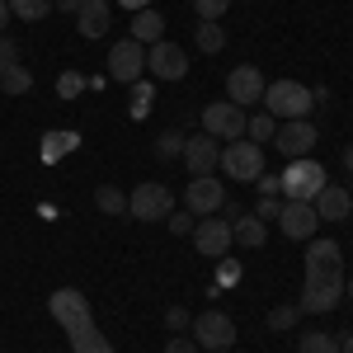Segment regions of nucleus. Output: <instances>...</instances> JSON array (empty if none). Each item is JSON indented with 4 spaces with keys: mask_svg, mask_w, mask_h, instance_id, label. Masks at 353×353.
<instances>
[{
    "mask_svg": "<svg viewBox=\"0 0 353 353\" xmlns=\"http://www.w3.org/2000/svg\"><path fill=\"white\" fill-rule=\"evenodd\" d=\"M344 254H339V241H321L311 236L306 241V278H301V316H325L339 306V292H344Z\"/></svg>",
    "mask_w": 353,
    "mask_h": 353,
    "instance_id": "1",
    "label": "nucleus"
},
{
    "mask_svg": "<svg viewBox=\"0 0 353 353\" xmlns=\"http://www.w3.org/2000/svg\"><path fill=\"white\" fill-rule=\"evenodd\" d=\"M264 109L273 118H283V123H292V118H306L316 109V94L301 81H273V85H264Z\"/></svg>",
    "mask_w": 353,
    "mask_h": 353,
    "instance_id": "2",
    "label": "nucleus"
},
{
    "mask_svg": "<svg viewBox=\"0 0 353 353\" xmlns=\"http://www.w3.org/2000/svg\"><path fill=\"white\" fill-rule=\"evenodd\" d=\"M278 179H283V198H288V203H316V193L330 184V179H325V165H316L311 156L292 161Z\"/></svg>",
    "mask_w": 353,
    "mask_h": 353,
    "instance_id": "3",
    "label": "nucleus"
},
{
    "mask_svg": "<svg viewBox=\"0 0 353 353\" xmlns=\"http://www.w3.org/2000/svg\"><path fill=\"white\" fill-rule=\"evenodd\" d=\"M48 311H52V321H57V325L66 330V339L94 325V311H90L85 292H76V288H57L52 297H48Z\"/></svg>",
    "mask_w": 353,
    "mask_h": 353,
    "instance_id": "4",
    "label": "nucleus"
},
{
    "mask_svg": "<svg viewBox=\"0 0 353 353\" xmlns=\"http://www.w3.org/2000/svg\"><path fill=\"white\" fill-rule=\"evenodd\" d=\"M217 170H226V179L254 184V179L264 174V151H259V141H226Z\"/></svg>",
    "mask_w": 353,
    "mask_h": 353,
    "instance_id": "5",
    "label": "nucleus"
},
{
    "mask_svg": "<svg viewBox=\"0 0 353 353\" xmlns=\"http://www.w3.org/2000/svg\"><path fill=\"white\" fill-rule=\"evenodd\" d=\"M170 212H174V193L165 184H137L128 193V217L137 221H165Z\"/></svg>",
    "mask_w": 353,
    "mask_h": 353,
    "instance_id": "6",
    "label": "nucleus"
},
{
    "mask_svg": "<svg viewBox=\"0 0 353 353\" xmlns=\"http://www.w3.org/2000/svg\"><path fill=\"white\" fill-rule=\"evenodd\" d=\"M245 109L241 104H231V99H221V104H208L203 109V132L217 137V141H241L245 137Z\"/></svg>",
    "mask_w": 353,
    "mask_h": 353,
    "instance_id": "7",
    "label": "nucleus"
},
{
    "mask_svg": "<svg viewBox=\"0 0 353 353\" xmlns=\"http://www.w3.org/2000/svg\"><path fill=\"white\" fill-rule=\"evenodd\" d=\"M184 208H189L193 217H217L221 208H226V184L212 179V174L189 179V189H184Z\"/></svg>",
    "mask_w": 353,
    "mask_h": 353,
    "instance_id": "8",
    "label": "nucleus"
},
{
    "mask_svg": "<svg viewBox=\"0 0 353 353\" xmlns=\"http://www.w3.org/2000/svg\"><path fill=\"white\" fill-rule=\"evenodd\" d=\"M146 71H151V81H184L189 76V52L179 48V43H151V52H146Z\"/></svg>",
    "mask_w": 353,
    "mask_h": 353,
    "instance_id": "9",
    "label": "nucleus"
},
{
    "mask_svg": "<svg viewBox=\"0 0 353 353\" xmlns=\"http://www.w3.org/2000/svg\"><path fill=\"white\" fill-rule=\"evenodd\" d=\"M316 141H321V132H316V123H311V118H292V123H283V128L273 132V146H278L288 161L311 156V151H316Z\"/></svg>",
    "mask_w": 353,
    "mask_h": 353,
    "instance_id": "10",
    "label": "nucleus"
},
{
    "mask_svg": "<svg viewBox=\"0 0 353 353\" xmlns=\"http://www.w3.org/2000/svg\"><path fill=\"white\" fill-rule=\"evenodd\" d=\"M193 339H198V349H231L236 344V321L226 316V311H203L198 321H193Z\"/></svg>",
    "mask_w": 353,
    "mask_h": 353,
    "instance_id": "11",
    "label": "nucleus"
},
{
    "mask_svg": "<svg viewBox=\"0 0 353 353\" xmlns=\"http://www.w3.org/2000/svg\"><path fill=\"white\" fill-rule=\"evenodd\" d=\"M141 71H146V48L132 43V38H123V43H113L109 52V76L118 85H137L141 81Z\"/></svg>",
    "mask_w": 353,
    "mask_h": 353,
    "instance_id": "12",
    "label": "nucleus"
},
{
    "mask_svg": "<svg viewBox=\"0 0 353 353\" xmlns=\"http://www.w3.org/2000/svg\"><path fill=\"white\" fill-rule=\"evenodd\" d=\"M179 161L189 165V174L198 179V174H212L221 161V141L217 137H208V132H198V137H184V156Z\"/></svg>",
    "mask_w": 353,
    "mask_h": 353,
    "instance_id": "13",
    "label": "nucleus"
},
{
    "mask_svg": "<svg viewBox=\"0 0 353 353\" xmlns=\"http://www.w3.org/2000/svg\"><path fill=\"white\" fill-rule=\"evenodd\" d=\"M226 99L231 104H264V71L259 66H236L231 76H226Z\"/></svg>",
    "mask_w": 353,
    "mask_h": 353,
    "instance_id": "14",
    "label": "nucleus"
},
{
    "mask_svg": "<svg viewBox=\"0 0 353 353\" xmlns=\"http://www.w3.org/2000/svg\"><path fill=\"white\" fill-rule=\"evenodd\" d=\"M193 245H198V254L226 259V250H231V221L226 217H203L193 226Z\"/></svg>",
    "mask_w": 353,
    "mask_h": 353,
    "instance_id": "15",
    "label": "nucleus"
},
{
    "mask_svg": "<svg viewBox=\"0 0 353 353\" xmlns=\"http://www.w3.org/2000/svg\"><path fill=\"white\" fill-rule=\"evenodd\" d=\"M278 226H283V236H292V241H311L316 236V208L311 203H283V212H278Z\"/></svg>",
    "mask_w": 353,
    "mask_h": 353,
    "instance_id": "16",
    "label": "nucleus"
},
{
    "mask_svg": "<svg viewBox=\"0 0 353 353\" xmlns=\"http://www.w3.org/2000/svg\"><path fill=\"white\" fill-rule=\"evenodd\" d=\"M316 217L321 221H344L353 212V198H349V189H339V184H325V189L316 193Z\"/></svg>",
    "mask_w": 353,
    "mask_h": 353,
    "instance_id": "17",
    "label": "nucleus"
},
{
    "mask_svg": "<svg viewBox=\"0 0 353 353\" xmlns=\"http://www.w3.org/2000/svg\"><path fill=\"white\" fill-rule=\"evenodd\" d=\"M76 28L85 38H104L109 33V0H85L76 10Z\"/></svg>",
    "mask_w": 353,
    "mask_h": 353,
    "instance_id": "18",
    "label": "nucleus"
},
{
    "mask_svg": "<svg viewBox=\"0 0 353 353\" xmlns=\"http://www.w3.org/2000/svg\"><path fill=\"white\" fill-rule=\"evenodd\" d=\"M161 33H165L161 10H137L132 14V33H128L132 43H141V48H146V43H161Z\"/></svg>",
    "mask_w": 353,
    "mask_h": 353,
    "instance_id": "19",
    "label": "nucleus"
},
{
    "mask_svg": "<svg viewBox=\"0 0 353 353\" xmlns=\"http://www.w3.org/2000/svg\"><path fill=\"white\" fill-rule=\"evenodd\" d=\"M269 241V226L259 217H236L231 221V245H245V250H259Z\"/></svg>",
    "mask_w": 353,
    "mask_h": 353,
    "instance_id": "20",
    "label": "nucleus"
},
{
    "mask_svg": "<svg viewBox=\"0 0 353 353\" xmlns=\"http://www.w3.org/2000/svg\"><path fill=\"white\" fill-rule=\"evenodd\" d=\"M193 43H198V52H221L226 48V28L217 24V19H198V33H193Z\"/></svg>",
    "mask_w": 353,
    "mask_h": 353,
    "instance_id": "21",
    "label": "nucleus"
},
{
    "mask_svg": "<svg viewBox=\"0 0 353 353\" xmlns=\"http://www.w3.org/2000/svg\"><path fill=\"white\" fill-rule=\"evenodd\" d=\"M5 5H10L14 19H28V24H38V19L52 14V0H5Z\"/></svg>",
    "mask_w": 353,
    "mask_h": 353,
    "instance_id": "22",
    "label": "nucleus"
},
{
    "mask_svg": "<svg viewBox=\"0 0 353 353\" xmlns=\"http://www.w3.org/2000/svg\"><path fill=\"white\" fill-rule=\"evenodd\" d=\"M71 353H113V344L90 325V330H81V334H71Z\"/></svg>",
    "mask_w": 353,
    "mask_h": 353,
    "instance_id": "23",
    "label": "nucleus"
},
{
    "mask_svg": "<svg viewBox=\"0 0 353 353\" xmlns=\"http://www.w3.org/2000/svg\"><path fill=\"white\" fill-rule=\"evenodd\" d=\"M0 90H5V94H28V90H33V71H28V66L0 71Z\"/></svg>",
    "mask_w": 353,
    "mask_h": 353,
    "instance_id": "24",
    "label": "nucleus"
},
{
    "mask_svg": "<svg viewBox=\"0 0 353 353\" xmlns=\"http://www.w3.org/2000/svg\"><path fill=\"white\" fill-rule=\"evenodd\" d=\"M297 353H339V339L325 334V330H306L301 344H297Z\"/></svg>",
    "mask_w": 353,
    "mask_h": 353,
    "instance_id": "25",
    "label": "nucleus"
},
{
    "mask_svg": "<svg viewBox=\"0 0 353 353\" xmlns=\"http://www.w3.org/2000/svg\"><path fill=\"white\" fill-rule=\"evenodd\" d=\"M94 203H99V212H109V217H123V212H128V193L113 189V184H104V189L94 193Z\"/></svg>",
    "mask_w": 353,
    "mask_h": 353,
    "instance_id": "26",
    "label": "nucleus"
},
{
    "mask_svg": "<svg viewBox=\"0 0 353 353\" xmlns=\"http://www.w3.org/2000/svg\"><path fill=\"white\" fill-rule=\"evenodd\" d=\"M273 132H278V118H273L269 109L254 113V118L245 123V137H250V141H273Z\"/></svg>",
    "mask_w": 353,
    "mask_h": 353,
    "instance_id": "27",
    "label": "nucleus"
},
{
    "mask_svg": "<svg viewBox=\"0 0 353 353\" xmlns=\"http://www.w3.org/2000/svg\"><path fill=\"white\" fill-rule=\"evenodd\" d=\"M156 156L161 161H179L184 156V132H161L156 137Z\"/></svg>",
    "mask_w": 353,
    "mask_h": 353,
    "instance_id": "28",
    "label": "nucleus"
},
{
    "mask_svg": "<svg viewBox=\"0 0 353 353\" xmlns=\"http://www.w3.org/2000/svg\"><path fill=\"white\" fill-rule=\"evenodd\" d=\"M81 90H85V76H81V71H61V76H57V94H61V99H76Z\"/></svg>",
    "mask_w": 353,
    "mask_h": 353,
    "instance_id": "29",
    "label": "nucleus"
},
{
    "mask_svg": "<svg viewBox=\"0 0 353 353\" xmlns=\"http://www.w3.org/2000/svg\"><path fill=\"white\" fill-rule=\"evenodd\" d=\"M297 321H301L297 306H273V311H269V330H292Z\"/></svg>",
    "mask_w": 353,
    "mask_h": 353,
    "instance_id": "30",
    "label": "nucleus"
},
{
    "mask_svg": "<svg viewBox=\"0 0 353 353\" xmlns=\"http://www.w3.org/2000/svg\"><path fill=\"white\" fill-rule=\"evenodd\" d=\"M231 10V0H193V14L198 19H221Z\"/></svg>",
    "mask_w": 353,
    "mask_h": 353,
    "instance_id": "31",
    "label": "nucleus"
},
{
    "mask_svg": "<svg viewBox=\"0 0 353 353\" xmlns=\"http://www.w3.org/2000/svg\"><path fill=\"white\" fill-rule=\"evenodd\" d=\"M10 66H19V43L0 33V71H10Z\"/></svg>",
    "mask_w": 353,
    "mask_h": 353,
    "instance_id": "32",
    "label": "nucleus"
},
{
    "mask_svg": "<svg viewBox=\"0 0 353 353\" xmlns=\"http://www.w3.org/2000/svg\"><path fill=\"white\" fill-rule=\"evenodd\" d=\"M76 141H81V137H71V132H57V137H48V161H57L61 151H71Z\"/></svg>",
    "mask_w": 353,
    "mask_h": 353,
    "instance_id": "33",
    "label": "nucleus"
},
{
    "mask_svg": "<svg viewBox=\"0 0 353 353\" xmlns=\"http://www.w3.org/2000/svg\"><path fill=\"white\" fill-rule=\"evenodd\" d=\"M151 99H156V90H151L146 81H137V85H132V113H141Z\"/></svg>",
    "mask_w": 353,
    "mask_h": 353,
    "instance_id": "34",
    "label": "nucleus"
},
{
    "mask_svg": "<svg viewBox=\"0 0 353 353\" xmlns=\"http://www.w3.org/2000/svg\"><path fill=\"white\" fill-rule=\"evenodd\" d=\"M165 325H170V330H179V334H184V330H189L193 321H189V311H184V306H170V311H165Z\"/></svg>",
    "mask_w": 353,
    "mask_h": 353,
    "instance_id": "35",
    "label": "nucleus"
},
{
    "mask_svg": "<svg viewBox=\"0 0 353 353\" xmlns=\"http://www.w3.org/2000/svg\"><path fill=\"white\" fill-rule=\"evenodd\" d=\"M278 212H283V203H278V198H259V212H254V217L269 226V221H278Z\"/></svg>",
    "mask_w": 353,
    "mask_h": 353,
    "instance_id": "36",
    "label": "nucleus"
},
{
    "mask_svg": "<svg viewBox=\"0 0 353 353\" xmlns=\"http://www.w3.org/2000/svg\"><path fill=\"white\" fill-rule=\"evenodd\" d=\"M254 184H259V198H278V193H283V179H278V174H259Z\"/></svg>",
    "mask_w": 353,
    "mask_h": 353,
    "instance_id": "37",
    "label": "nucleus"
},
{
    "mask_svg": "<svg viewBox=\"0 0 353 353\" xmlns=\"http://www.w3.org/2000/svg\"><path fill=\"white\" fill-rule=\"evenodd\" d=\"M165 353H198V339H189V334H174V339L165 344Z\"/></svg>",
    "mask_w": 353,
    "mask_h": 353,
    "instance_id": "38",
    "label": "nucleus"
},
{
    "mask_svg": "<svg viewBox=\"0 0 353 353\" xmlns=\"http://www.w3.org/2000/svg\"><path fill=\"white\" fill-rule=\"evenodd\" d=\"M165 221H170V231H174V236H184V231H193V221H189V217H174V212H170Z\"/></svg>",
    "mask_w": 353,
    "mask_h": 353,
    "instance_id": "39",
    "label": "nucleus"
},
{
    "mask_svg": "<svg viewBox=\"0 0 353 353\" xmlns=\"http://www.w3.org/2000/svg\"><path fill=\"white\" fill-rule=\"evenodd\" d=\"M81 5H85V0H52V10H66V14H76Z\"/></svg>",
    "mask_w": 353,
    "mask_h": 353,
    "instance_id": "40",
    "label": "nucleus"
},
{
    "mask_svg": "<svg viewBox=\"0 0 353 353\" xmlns=\"http://www.w3.org/2000/svg\"><path fill=\"white\" fill-rule=\"evenodd\" d=\"M236 278H241V269H236V264L226 259V264H221V283H236Z\"/></svg>",
    "mask_w": 353,
    "mask_h": 353,
    "instance_id": "41",
    "label": "nucleus"
},
{
    "mask_svg": "<svg viewBox=\"0 0 353 353\" xmlns=\"http://www.w3.org/2000/svg\"><path fill=\"white\" fill-rule=\"evenodd\" d=\"M118 5H123V10H132V14H137V10H151V0H118Z\"/></svg>",
    "mask_w": 353,
    "mask_h": 353,
    "instance_id": "42",
    "label": "nucleus"
},
{
    "mask_svg": "<svg viewBox=\"0 0 353 353\" xmlns=\"http://www.w3.org/2000/svg\"><path fill=\"white\" fill-rule=\"evenodd\" d=\"M339 353H353V334H344V339H339Z\"/></svg>",
    "mask_w": 353,
    "mask_h": 353,
    "instance_id": "43",
    "label": "nucleus"
},
{
    "mask_svg": "<svg viewBox=\"0 0 353 353\" xmlns=\"http://www.w3.org/2000/svg\"><path fill=\"white\" fill-rule=\"evenodd\" d=\"M10 24V5H5V0H0V28Z\"/></svg>",
    "mask_w": 353,
    "mask_h": 353,
    "instance_id": "44",
    "label": "nucleus"
},
{
    "mask_svg": "<svg viewBox=\"0 0 353 353\" xmlns=\"http://www.w3.org/2000/svg\"><path fill=\"white\" fill-rule=\"evenodd\" d=\"M344 165H349V174H353V146H349V151H344Z\"/></svg>",
    "mask_w": 353,
    "mask_h": 353,
    "instance_id": "45",
    "label": "nucleus"
},
{
    "mask_svg": "<svg viewBox=\"0 0 353 353\" xmlns=\"http://www.w3.org/2000/svg\"><path fill=\"white\" fill-rule=\"evenodd\" d=\"M344 292H349V301H353V278H344Z\"/></svg>",
    "mask_w": 353,
    "mask_h": 353,
    "instance_id": "46",
    "label": "nucleus"
},
{
    "mask_svg": "<svg viewBox=\"0 0 353 353\" xmlns=\"http://www.w3.org/2000/svg\"><path fill=\"white\" fill-rule=\"evenodd\" d=\"M349 198H353V189H349Z\"/></svg>",
    "mask_w": 353,
    "mask_h": 353,
    "instance_id": "47",
    "label": "nucleus"
}]
</instances>
